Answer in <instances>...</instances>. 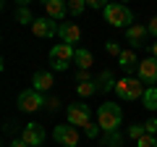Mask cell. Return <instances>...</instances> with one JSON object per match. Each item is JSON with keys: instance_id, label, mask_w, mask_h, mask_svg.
Returning a JSON list of instances; mask_svg holds the SVG:
<instances>
[{"instance_id": "6da1fadb", "label": "cell", "mask_w": 157, "mask_h": 147, "mask_svg": "<svg viewBox=\"0 0 157 147\" xmlns=\"http://www.w3.org/2000/svg\"><path fill=\"white\" fill-rule=\"evenodd\" d=\"M121 121H123V110L118 102H102L97 108V126H100L105 134L121 129Z\"/></svg>"}, {"instance_id": "7a4b0ae2", "label": "cell", "mask_w": 157, "mask_h": 147, "mask_svg": "<svg viewBox=\"0 0 157 147\" xmlns=\"http://www.w3.org/2000/svg\"><path fill=\"white\" fill-rule=\"evenodd\" d=\"M144 92H147V87H141V79H134V76H123L115 84V95L126 102L144 100Z\"/></svg>"}, {"instance_id": "3957f363", "label": "cell", "mask_w": 157, "mask_h": 147, "mask_svg": "<svg viewBox=\"0 0 157 147\" xmlns=\"http://www.w3.org/2000/svg\"><path fill=\"white\" fill-rule=\"evenodd\" d=\"M105 21L110 24V26H115V29H121V26L128 29L131 21H134V13H131V8L121 6V3H107V8H105Z\"/></svg>"}, {"instance_id": "277c9868", "label": "cell", "mask_w": 157, "mask_h": 147, "mask_svg": "<svg viewBox=\"0 0 157 147\" xmlns=\"http://www.w3.org/2000/svg\"><path fill=\"white\" fill-rule=\"evenodd\" d=\"M73 58H76V47L60 42V45H55V47L50 50V66L55 68V71H66L68 63H71Z\"/></svg>"}, {"instance_id": "5b68a950", "label": "cell", "mask_w": 157, "mask_h": 147, "mask_svg": "<svg viewBox=\"0 0 157 147\" xmlns=\"http://www.w3.org/2000/svg\"><path fill=\"white\" fill-rule=\"evenodd\" d=\"M45 100H47V97L42 95V92H37V89H24L21 95H18V108H21L24 113H37V110L45 108Z\"/></svg>"}, {"instance_id": "8992f818", "label": "cell", "mask_w": 157, "mask_h": 147, "mask_svg": "<svg viewBox=\"0 0 157 147\" xmlns=\"http://www.w3.org/2000/svg\"><path fill=\"white\" fill-rule=\"evenodd\" d=\"M52 137H55V142L63 145V147H76L78 145V129L71 126V124L55 126V129H52Z\"/></svg>"}, {"instance_id": "52a82bcc", "label": "cell", "mask_w": 157, "mask_h": 147, "mask_svg": "<svg viewBox=\"0 0 157 147\" xmlns=\"http://www.w3.org/2000/svg\"><path fill=\"white\" fill-rule=\"evenodd\" d=\"M136 74L144 84H157V58H141L139 66H136Z\"/></svg>"}, {"instance_id": "ba28073f", "label": "cell", "mask_w": 157, "mask_h": 147, "mask_svg": "<svg viewBox=\"0 0 157 147\" xmlns=\"http://www.w3.org/2000/svg\"><path fill=\"white\" fill-rule=\"evenodd\" d=\"M21 139L29 147H42L45 145V129L37 126V124H24L21 126Z\"/></svg>"}, {"instance_id": "9c48e42d", "label": "cell", "mask_w": 157, "mask_h": 147, "mask_svg": "<svg viewBox=\"0 0 157 147\" xmlns=\"http://www.w3.org/2000/svg\"><path fill=\"white\" fill-rule=\"evenodd\" d=\"M68 124L71 126H78V129H86L92 124L89 121V108L76 102V105H68Z\"/></svg>"}, {"instance_id": "30bf717a", "label": "cell", "mask_w": 157, "mask_h": 147, "mask_svg": "<svg viewBox=\"0 0 157 147\" xmlns=\"http://www.w3.org/2000/svg\"><path fill=\"white\" fill-rule=\"evenodd\" d=\"M32 32L37 34V37H58V32H60V24L45 16V18H37V21L32 24Z\"/></svg>"}, {"instance_id": "8fae6325", "label": "cell", "mask_w": 157, "mask_h": 147, "mask_svg": "<svg viewBox=\"0 0 157 147\" xmlns=\"http://www.w3.org/2000/svg\"><path fill=\"white\" fill-rule=\"evenodd\" d=\"M58 37H60L66 45H73V47H76V42L81 40V29H78V24H73V21H63Z\"/></svg>"}, {"instance_id": "7c38bea8", "label": "cell", "mask_w": 157, "mask_h": 147, "mask_svg": "<svg viewBox=\"0 0 157 147\" xmlns=\"http://www.w3.org/2000/svg\"><path fill=\"white\" fill-rule=\"evenodd\" d=\"M147 26H141V24H131L128 29H126V42L131 45V50H136V47L144 45V37H147Z\"/></svg>"}, {"instance_id": "4fadbf2b", "label": "cell", "mask_w": 157, "mask_h": 147, "mask_svg": "<svg viewBox=\"0 0 157 147\" xmlns=\"http://www.w3.org/2000/svg\"><path fill=\"white\" fill-rule=\"evenodd\" d=\"M32 89H37V92H50L52 89V84H55V76H52V71H37L32 76Z\"/></svg>"}, {"instance_id": "5bb4252c", "label": "cell", "mask_w": 157, "mask_h": 147, "mask_svg": "<svg viewBox=\"0 0 157 147\" xmlns=\"http://www.w3.org/2000/svg\"><path fill=\"white\" fill-rule=\"evenodd\" d=\"M45 11H47V18H52V21H63L66 13H68V3H63V0H47Z\"/></svg>"}, {"instance_id": "9a60e30c", "label": "cell", "mask_w": 157, "mask_h": 147, "mask_svg": "<svg viewBox=\"0 0 157 147\" xmlns=\"http://www.w3.org/2000/svg\"><path fill=\"white\" fill-rule=\"evenodd\" d=\"M94 81H97V89H100V92H115V84H118L110 68L100 71V74H97V79H94Z\"/></svg>"}, {"instance_id": "2e32d148", "label": "cell", "mask_w": 157, "mask_h": 147, "mask_svg": "<svg viewBox=\"0 0 157 147\" xmlns=\"http://www.w3.org/2000/svg\"><path fill=\"white\" fill-rule=\"evenodd\" d=\"M118 63H121V68H123V71H131V68L134 66H139V58H136V50H123L121 53V58H118Z\"/></svg>"}, {"instance_id": "e0dca14e", "label": "cell", "mask_w": 157, "mask_h": 147, "mask_svg": "<svg viewBox=\"0 0 157 147\" xmlns=\"http://www.w3.org/2000/svg\"><path fill=\"white\" fill-rule=\"evenodd\" d=\"M73 63H76L81 71H89V68H92V53L84 50V47H76V58H73Z\"/></svg>"}, {"instance_id": "ac0fdd59", "label": "cell", "mask_w": 157, "mask_h": 147, "mask_svg": "<svg viewBox=\"0 0 157 147\" xmlns=\"http://www.w3.org/2000/svg\"><path fill=\"white\" fill-rule=\"evenodd\" d=\"M97 79V76H94ZM94 92H100L97 89V81H81V84H76V95L78 97H92Z\"/></svg>"}, {"instance_id": "d6986e66", "label": "cell", "mask_w": 157, "mask_h": 147, "mask_svg": "<svg viewBox=\"0 0 157 147\" xmlns=\"http://www.w3.org/2000/svg\"><path fill=\"white\" fill-rule=\"evenodd\" d=\"M144 108L147 110H157V87H147V92H144Z\"/></svg>"}, {"instance_id": "ffe728a7", "label": "cell", "mask_w": 157, "mask_h": 147, "mask_svg": "<svg viewBox=\"0 0 157 147\" xmlns=\"http://www.w3.org/2000/svg\"><path fill=\"white\" fill-rule=\"evenodd\" d=\"M16 21L18 24H34L37 18H34V13L29 11V6H18L16 8Z\"/></svg>"}, {"instance_id": "44dd1931", "label": "cell", "mask_w": 157, "mask_h": 147, "mask_svg": "<svg viewBox=\"0 0 157 147\" xmlns=\"http://www.w3.org/2000/svg\"><path fill=\"white\" fill-rule=\"evenodd\" d=\"M102 145H107V147H123V134H118V131H110V134L102 137Z\"/></svg>"}, {"instance_id": "7402d4cb", "label": "cell", "mask_w": 157, "mask_h": 147, "mask_svg": "<svg viewBox=\"0 0 157 147\" xmlns=\"http://www.w3.org/2000/svg\"><path fill=\"white\" fill-rule=\"evenodd\" d=\"M144 134H147V131H144V124H134V126H128V131H126V137L134 139V142H139Z\"/></svg>"}, {"instance_id": "603a6c76", "label": "cell", "mask_w": 157, "mask_h": 147, "mask_svg": "<svg viewBox=\"0 0 157 147\" xmlns=\"http://www.w3.org/2000/svg\"><path fill=\"white\" fill-rule=\"evenodd\" d=\"M84 11H86V0H71L68 3V13L71 16H81Z\"/></svg>"}, {"instance_id": "cb8c5ba5", "label": "cell", "mask_w": 157, "mask_h": 147, "mask_svg": "<svg viewBox=\"0 0 157 147\" xmlns=\"http://www.w3.org/2000/svg\"><path fill=\"white\" fill-rule=\"evenodd\" d=\"M105 53H107V55H115V58H121L123 47H121V42H115V40H107V42H105Z\"/></svg>"}, {"instance_id": "d4e9b609", "label": "cell", "mask_w": 157, "mask_h": 147, "mask_svg": "<svg viewBox=\"0 0 157 147\" xmlns=\"http://www.w3.org/2000/svg\"><path fill=\"white\" fill-rule=\"evenodd\" d=\"M136 147H157V137H152V134H144L139 142H136Z\"/></svg>"}, {"instance_id": "484cf974", "label": "cell", "mask_w": 157, "mask_h": 147, "mask_svg": "<svg viewBox=\"0 0 157 147\" xmlns=\"http://www.w3.org/2000/svg\"><path fill=\"white\" fill-rule=\"evenodd\" d=\"M58 108H60V100H58L55 95H50V97L45 100V110H50V113H55Z\"/></svg>"}, {"instance_id": "4316f807", "label": "cell", "mask_w": 157, "mask_h": 147, "mask_svg": "<svg viewBox=\"0 0 157 147\" xmlns=\"http://www.w3.org/2000/svg\"><path fill=\"white\" fill-rule=\"evenodd\" d=\"M81 81H94V76H92L89 71H81V68H78L76 71V84H81Z\"/></svg>"}, {"instance_id": "83f0119b", "label": "cell", "mask_w": 157, "mask_h": 147, "mask_svg": "<svg viewBox=\"0 0 157 147\" xmlns=\"http://www.w3.org/2000/svg\"><path fill=\"white\" fill-rule=\"evenodd\" d=\"M144 131L155 137V134H157V118H149V121H144Z\"/></svg>"}, {"instance_id": "f1b7e54d", "label": "cell", "mask_w": 157, "mask_h": 147, "mask_svg": "<svg viewBox=\"0 0 157 147\" xmlns=\"http://www.w3.org/2000/svg\"><path fill=\"white\" fill-rule=\"evenodd\" d=\"M86 8H92V11H105L107 3H102V0H86Z\"/></svg>"}, {"instance_id": "f546056e", "label": "cell", "mask_w": 157, "mask_h": 147, "mask_svg": "<svg viewBox=\"0 0 157 147\" xmlns=\"http://www.w3.org/2000/svg\"><path fill=\"white\" fill-rule=\"evenodd\" d=\"M84 131H86V137H89V139H94V137H97V134H100V131H102V129H100V126H94V124H89V126H86V129H84Z\"/></svg>"}, {"instance_id": "4dcf8cb0", "label": "cell", "mask_w": 157, "mask_h": 147, "mask_svg": "<svg viewBox=\"0 0 157 147\" xmlns=\"http://www.w3.org/2000/svg\"><path fill=\"white\" fill-rule=\"evenodd\" d=\"M147 32H149L152 37H157V16L149 18V24H147Z\"/></svg>"}, {"instance_id": "1f68e13d", "label": "cell", "mask_w": 157, "mask_h": 147, "mask_svg": "<svg viewBox=\"0 0 157 147\" xmlns=\"http://www.w3.org/2000/svg\"><path fill=\"white\" fill-rule=\"evenodd\" d=\"M11 147H29V145L21 139V137H18V139H13V142H11Z\"/></svg>"}, {"instance_id": "d6a6232c", "label": "cell", "mask_w": 157, "mask_h": 147, "mask_svg": "<svg viewBox=\"0 0 157 147\" xmlns=\"http://www.w3.org/2000/svg\"><path fill=\"white\" fill-rule=\"evenodd\" d=\"M149 50H152V58H157V40L152 42V47H149Z\"/></svg>"}]
</instances>
